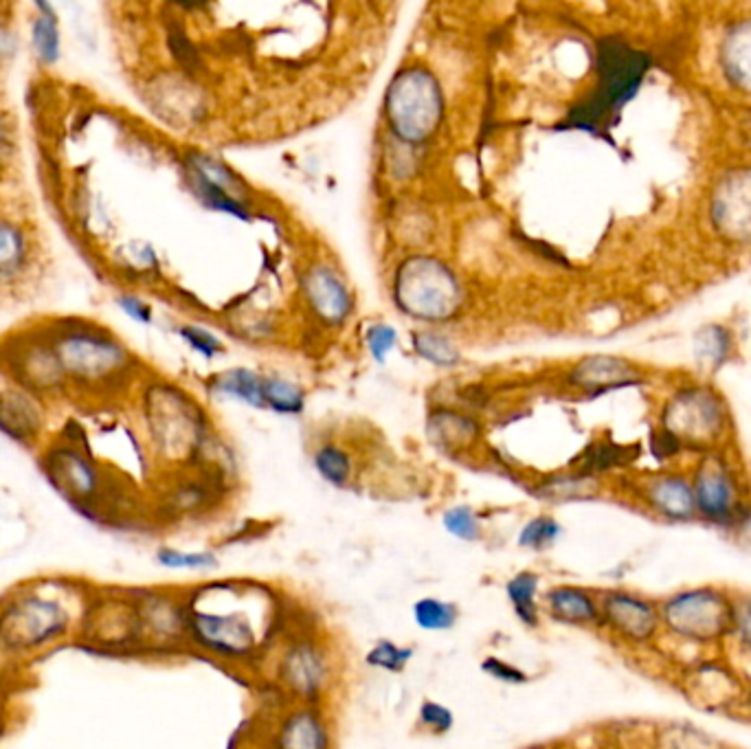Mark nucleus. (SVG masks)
Here are the masks:
<instances>
[{
  "label": "nucleus",
  "instance_id": "f257e3e1",
  "mask_svg": "<svg viewBox=\"0 0 751 749\" xmlns=\"http://www.w3.org/2000/svg\"><path fill=\"white\" fill-rule=\"evenodd\" d=\"M396 302L420 322H446L453 317L464 290L446 264L433 257H411L396 273Z\"/></svg>",
  "mask_w": 751,
  "mask_h": 749
},
{
  "label": "nucleus",
  "instance_id": "f03ea898",
  "mask_svg": "<svg viewBox=\"0 0 751 749\" xmlns=\"http://www.w3.org/2000/svg\"><path fill=\"white\" fill-rule=\"evenodd\" d=\"M662 627L681 642L716 644L731 633L734 601L716 587L673 593L659 607Z\"/></svg>",
  "mask_w": 751,
  "mask_h": 749
},
{
  "label": "nucleus",
  "instance_id": "7ed1b4c3",
  "mask_svg": "<svg viewBox=\"0 0 751 749\" xmlns=\"http://www.w3.org/2000/svg\"><path fill=\"white\" fill-rule=\"evenodd\" d=\"M385 112L391 132L409 143H424L437 128L444 114V97L433 73L420 67L402 69L389 84L385 97Z\"/></svg>",
  "mask_w": 751,
  "mask_h": 749
},
{
  "label": "nucleus",
  "instance_id": "20e7f679",
  "mask_svg": "<svg viewBox=\"0 0 751 749\" xmlns=\"http://www.w3.org/2000/svg\"><path fill=\"white\" fill-rule=\"evenodd\" d=\"M255 616L264 618L266 605L253 601L240 609L218 614L194 609L190 627L198 644L227 657H240L251 653L259 644L262 631L266 627L262 625V620H255Z\"/></svg>",
  "mask_w": 751,
  "mask_h": 749
},
{
  "label": "nucleus",
  "instance_id": "39448f33",
  "mask_svg": "<svg viewBox=\"0 0 751 749\" xmlns=\"http://www.w3.org/2000/svg\"><path fill=\"white\" fill-rule=\"evenodd\" d=\"M646 62L642 56L633 53L620 43L607 40L599 47V97L595 110L586 114L580 125L591 123L593 119L603 117L607 108L625 104L638 88L644 75Z\"/></svg>",
  "mask_w": 751,
  "mask_h": 749
},
{
  "label": "nucleus",
  "instance_id": "423d86ee",
  "mask_svg": "<svg viewBox=\"0 0 751 749\" xmlns=\"http://www.w3.org/2000/svg\"><path fill=\"white\" fill-rule=\"evenodd\" d=\"M603 625L629 644H651L662 627L659 607L629 591H607L599 605Z\"/></svg>",
  "mask_w": 751,
  "mask_h": 749
},
{
  "label": "nucleus",
  "instance_id": "0eeeda50",
  "mask_svg": "<svg viewBox=\"0 0 751 749\" xmlns=\"http://www.w3.org/2000/svg\"><path fill=\"white\" fill-rule=\"evenodd\" d=\"M187 179L194 194L214 212H225L242 220L249 218L246 207L238 194V181L233 172L216 159L192 157L187 159Z\"/></svg>",
  "mask_w": 751,
  "mask_h": 749
},
{
  "label": "nucleus",
  "instance_id": "6e6552de",
  "mask_svg": "<svg viewBox=\"0 0 751 749\" xmlns=\"http://www.w3.org/2000/svg\"><path fill=\"white\" fill-rule=\"evenodd\" d=\"M692 495L694 508L705 521L723 528L742 521L736 484L731 475L718 464H707L699 471L692 484Z\"/></svg>",
  "mask_w": 751,
  "mask_h": 749
},
{
  "label": "nucleus",
  "instance_id": "1a4fd4ad",
  "mask_svg": "<svg viewBox=\"0 0 751 749\" xmlns=\"http://www.w3.org/2000/svg\"><path fill=\"white\" fill-rule=\"evenodd\" d=\"M60 359L66 372L82 378H99L123 363V350L106 337L71 335L60 346Z\"/></svg>",
  "mask_w": 751,
  "mask_h": 749
},
{
  "label": "nucleus",
  "instance_id": "9d476101",
  "mask_svg": "<svg viewBox=\"0 0 751 749\" xmlns=\"http://www.w3.org/2000/svg\"><path fill=\"white\" fill-rule=\"evenodd\" d=\"M714 218L723 233L736 240H751V172L725 179L716 192Z\"/></svg>",
  "mask_w": 751,
  "mask_h": 749
},
{
  "label": "nucleus",
  "instance_id": "9b49d317",
  "mask_svg": "<svg viewBox=\"0 0 751 749\" xmlns=\"http://www.w3.org/2000/svg\"><path fill=\"white\" fill-rule=\"evenodd\" d=\"M281 677L294 694L313 699L322 692L328 679L326 657L315 644L299 642L286 653L281 664Z\"/></svg>",
  "mask_w": 751,
  "mask_h": 749
},
{
  "label": "nucleus",
  "instance_id": "f8f14e48",
  "mask_svg": "<svg viewBox=\"0 0 751 749\" xmlns=\"http://www.w3.org/2000/svg\"><path fill=\"white\" fill-rule=\"evenodd\" d=\"M306 297L315 313L328 324H341L352 311V297L339 275L328 266H315L304 279Z\"/></svg>",
  "mask_w": 751,
  "mask_h": 749
},
{
  "label": "nucleus",
  "instance_id": "ddd939ff",
  "mask_svg": "<svg viewBox=\"0 0 751 749\" xmlns=\"http://www.w3.org/2000/svg\"><path fill=\"white\" fill-rule=\"evenodd\" d=\"M718 424L720 413L716 402L701 391H690L681 396L677 402H673L668 411V426L677 435L705 437L714 433Z\"/></svg>",
  "mask_w": 751,
  "mask_h": 749
},
{
  "label": "nucleus",
  "instance_id": "4468645a",
  "mask_svg": "<svg viewBox=\"0 0 751 749\" xmlns=\"http://www.w3.org/2000/svg\"><path fill=\"white\" fill-rule=\"evenodd\" d=\"M545 603H547L549 616L558 623L578 625V627L603 623L595 597L582 587H569V584L554 587L545 593Z\"/></svg>",
  "mask_w": 751,
  "mask_h": 749
},
{
  "label": "nucleus",
  "instance_id": "2eb2a0df",
  "mask_svg": "<svg viewBox=\"0 0 751 749\" xmlns=\"http://www.w3.org/2000/svg\"><path fill=\"white\" fill-rule=\"evenodd\" d=\"M651 506L670 521H688L694 508L692 486L679 478H664L649 488Z\"/></svg>",
  "mask_w": 751,
  "mask_h": 749
},
{
  "label": "nucleus",
  "instance_id": "dca6fc26",
  "mask_svg": "<svg viewBox=\"0 0 751 749\" xmlns=\"http://www.w3.org/2000/svg\"><path fill=\"white\" fill-rule=\"evenodd\" d=\"M279 749H328V732L313 710H299L279 732Z\"/></svg>",
  "mask_w": 751,
  "mask_h": 749
},
{
  "label": "nucleus",
  "instance_id": "f3484780",
  "mask_svg": "<svg viewBox=\"0 0 751 749\" xmlns=\"http://www.w3.org/2000/svg\"><path fill=\"white\" fill-rule=\"evenodd\" d=\"M725 73L742 90H751V21L738 25L723 47Z\"/></svg>",
  "mask_w": 751,
  "mask_h": 749
},
{
  "label": "nucleus",
  "instance_id": "a211bd4d",
  "mask_svg": "<svg viewBox=\"0 0 751 749\" xmlns=\"http://www.w3.org/2000/svg\"><path fill=\"white\" fill-rule=\"evenodd\" d=\"M573 380L582 387H589V389H593V387L607 389V387H618V385L633 380V370L620 359L595 357V359L582 361L576 367Z\"/></svg>",
  "mask_w": 751,
  "mask_h": 749
},
{
  "label": "nucleus",
  "instance_id": "6ab92c4d",
  "mask_svg": "<svg viewBox=\"0 0 751 749\" xmlns=\"http://www.w3.org/2000/svg\"><path fill=\"white\" fill-rule=\"evenodd\" d=\"M538 584H541V578L534 571H519L506 584V595L514 609V616L525 627H538L541 623Z\"/></svg>",
  "mask_w": 751,
  "mask_h": 749
},
{
  "label": "nucleus",
  "instance_id": "aec40b11",
  "mask_svg": "<svg viewBox=\"0 0 751 749\" xmlns=\"http://www.w3.org/2000/svg\"><path fill=\"white\" fill-rule=\"evenodd\" d=\"M38 422V409L29 398L14 391L0 396V428L14 437H27L36 433Z\"/></svg>",
  "mask_w": 751,
  "mask_h": 749
},
{
  "label": "nucleus",
  "instance_id": "412c9836",
  "mask_svg": "<svg viewBox=\"0 0 751 749\" xmlns=\"http://www.w3.org/2000/svg\"><path fill=\"white\" fill-rule=\"evenodd\" d=\"M216 391L229 398L242 400L251 407H266L264 402V378L249 370H233L216 380Z\"/></svg>",
  "mask_w": 751,
  "mask_h": 749
},
{
  "label": "nucleus",
  "instance_id": "4be33fe9",
  "mask_svg": "<svg viewBox=\"0 0 751 749\" xmlns=\"http://www.w3.org/2000/svg\"><path fill=\"white\" fill-rule=\"evenodd\" d=\"M460 612L453 603H444L439 597H420L413 605V620L422 631L439 633L450 631L458 625Z\"/></svg>",
  "mask_w": 751,
  "mask_h": 749
},
{
  "label": "nucleus",
  "instance_id": "5701e85b",
  "mask_svg": "<svg viewBox=\"0 0 751 749\" xmlns=\"http://www.w3.org/2000/svg\"><path fill=\"white\" fill-rule=\"evenodd\" d=\"M475 431L477 426L473 424V420L458 415L453 411H439L428 422V433L435 442H441L444 446L464 444L475 435Z\"/></svg>",
  "mask_w": 751,
  "mask_h": 749
},
{
  "label": "nucleus",
  "instance_id": "b1692460",
  "mask_svg": "<svg viewBox=\"0 0 751 749\" xmlns=\"http://www.w3.org/2000/svg\"><path fill=\"white\" fill-rule=\"evenodd\" d=\"M264 402L279 413H299L304 409V394L281 378H264Z\"/></svg>",
  "mask_w": 751,
  "mask_h": 749
},
{
  "label": "nucleus",
  "instance_id": "393cba45",
  "mask_svg": "<svg viewBox=\"0 0 751 749\" xmlns=\"http://www.w3.org/2000/svg\"><path fill=\"white\" fill-rule=\"evenodd\" d=\"M315 469L332 486H346L352 475V462L346 451L337 446H324L315 456Z\"/></svg>",
  "mask_w": 751,
  "mask_h": 749
},
{
  "label": "nucleus",
  "instance_id": "a878e982",
  "mask_svg": "<svg viewBox=\"0 0 751 749\" xmlns=\"http://www.w3.org/2000/svg\"><path fill=\"white\" fill-rule=\"evenodd\" d=\"M560 534H562V528H560V523L556 519H552V517H536V519H530L521 528L517 543L523 549L541 552V549H547L549 545H554Z\"/></svg>",
  "mask_w": 751,
  "mask_h": 749
},
{
  "label": "nucleus",
  "instance_id": "bb28decb",
  "mask_svg": "<svg viewBox=\"0 0 751 749\" xmlns=\"http://www.w3.org/2000/svg\"><path fill=\"white\" fill-rule=\"evenodd\" d=\"M413 346H415V352L431 361L433 365H444V367H450V365H456L460 361V352L458 348L450 343L446 337L441 335H433V333H420L413 337Z\"/></svg>",
  "mask_w": 751,
  "mask_h": 749
},
{
  "label": "nucleus",
  "instance_id": "cd10ccee",
  "mask_svg": "<svg viewBox=\"0 0 751 749\" xmlns=\"http://www.w3.org/2000/svg\"><path fill=\"white\" fill-rule=\"evenodd\" d=\"M413 657V651L407 647H398L389 640H380L376 647L370 649L365 655V664L372 668H380L387 673H402Z\"/></svg>",
  "mask_w": 751,
  "mask_h": 749
},
{
  "label": "nucleus",
  "instance_id": "c85d7f7f",
  "mask_svg": "<svg viewBox=\"0 0 751 749\" xmlns=\"http://www.w3.org/2000/svg\"><path fill=\"white\" fill-rule=\"evenodd\" d=\"M446 532L453 534L460 541H477L482 534L480 517L469 506H456L444 512L441 519Z\"/></svg>",
  "mask_w": 751,
  "mask_h": 749
},
{
  "label": "nucleus",
  "instance_id": "c756f323",
  "mask_svg": "<svg viewBox=\"0 0 751 749\" xmlns=\"http://www.w3.org/2000/svg\"><path fill=\"white\" fill-rule=\"evenodd\" d=\"M25 255V242L14 227L0 225V275L14 273Z\"/></svg>",
  "mask_w": 751,
  "mask_h": 749
},
{
  "label": "nucleus",
  "instance_id": "7c9ffc66",
  "mask_svg": "<svg viewBox=\"0 0 751 749\" xmlns=\"http://www.w3.org/2000/svg\"><path fill=\"white\" fill-rule=\"evenodd\" d=\"M420 723L431 732V734H448L456 725V714L450 712V708L437 703V701H424L420 705Z\"/></svg>",
  "mask_w": 751,
  "mask_h": 749
},
{
  "label": "nucleus",
  "instance_id": "2f4dec72",
  "mask_svg": "<svg viewBox=\"0 0 751 749\" xmlns=\"http://www.w3.org/2000/svg\"><path fill=\"white\" fill-rule=\"evenodd\" d=\"M34 45L40 53L43 60L56 62L58 51H60V38H58V27L51 16H43L34 25Z\"/></svg>",
  "mask_w": 751,
  "mask_h": 749
},
{
  "label": "nucleus",
  "instance_id": "473e14b6",
  "mask_svg": "<svg viewBox=\"0 0 751 749\" xmlns=\"http://www.w3.org/2000/svg\"><path fill=\"white\" fill-rule=\"evenodd\" d=\"M161 565L170 569H209L216 567L218 560L214 554L207 552H177V549H161L159 554Z\"/></svg>",
  "mask_w": 751,
  "mask_h": 749
},
{
  "label": "nucleus",
  "instance_id": "72a5a7b5",
  "mask_svg": "<svg viewBox=\"0 0 751 749\" xmlns=\"http://www.w3.org/2000/svg\"><path fill=\"white\" fill-rule=\"evenodd\" d=\"M731 633L736 636V642L751 653V597H740L734 601V625Z\"/></svg>",
  "mask_w": 751,
  "mask_h": 749
},
{
  "label": "nucleus",
  "instance_id": "f704fd0d",
  "mask_svg": "<svg viewBox=\"0 0 751 749\" xmlns=\"http://www.w3.org/2000/svg\"><path fill=\"white\" fill-rule=\"evenodd\" d=\"M482 671L486 675H490L493 679H497L501 684H510V686H521V684L530 681V677L521 668H517V666H512V664H508L504 660H497V657H488L482 664Z\"/></svg>",
  "mask_w": 751,
  "mask_h": 749
},
{
  "label": "nucleus",
  "instance_id": "c9c22d12",
  "mask_svg": "<svg viewBox=\"0 0 751 749\" xmlns=\"http://www.w3.org/2000/svg\"><path fill=\"white\" fill-rule=\"evenodd\" d=\"M367 346H370V352L374 354V359L383 361L387 357V352L396 346V330L389 326H374L367 333Z\"/></svg>",
  "mask_w": 751,
  "mask_h": 749
},
{
  "label": "nucleus",
  "instance_id": "e433bc0d",
  "mask_svg": "<svg viewBox=\"0 0 751 749\" xmlns=\"http://www.w3.org/2000/svg\"><path fill=\"white\" fill-rule=\"evenodd\" d=\"M181 335H183V339H185L196 352L205 354L207 359H211V357H216V354L220 352V341H218L214 335H209L207 330H201V328H183Z\"/></svg>",
  "mask_w": 751,
  "mask_h": 749
},
{
  "label": "nucleus",
  "instance_id": "4c0bfd02",
  "mask_svg": "<svg viewBox=\"0 0 751 749\" xmlns=\"http://www.w3.org/2000/svg\"><path fill=\"white\" fill-rule=\"evenodd\" d=\"M119 304H121L123 311H125L132 319H136V322L147 324L149 317H153V311H149L143 302H138V299H134V297H123Z\"/></svg>",
  "mask_w": 751,
  "mask_h": 749
},
{
  "label": "nucleus",
  "instance_id": "58836bf2",
  "mask_svg": "<svg viewBox=\"0 0 751 749\" xmlns=\"http://www.w3.org/2000/svg\"><path fill=\"white\" fill-rule=\"evenodd\" d=\"M747 523H749V525H751V517H749V519H747Z\"/></svg>",
  "mask_w": 751,
  "mask_h": 749
}]
</instances>
